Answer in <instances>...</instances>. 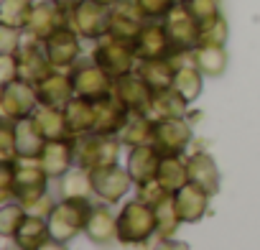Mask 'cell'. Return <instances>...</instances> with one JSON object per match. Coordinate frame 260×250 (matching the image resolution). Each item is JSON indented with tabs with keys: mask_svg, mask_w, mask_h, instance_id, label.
<instances>
[{
	"mask_svg": "<svg viewBox=\"0 0 260 250\" xmlns=\"http://www.w3.org/2000/svg\"><path fill=\"white\" fill-rule=\"evenodd\" d=\"M158 232L156 209L143 199L127 202L117 214V240L122 245H143Z\"/></svg>",
	"mask_w": 260,
	"mask_h": 250,
	"instance_id": "obj_1",
	"label": "cell"
},
{
	"mask_svg": "<svg viewBox=\"0 0 260 250\" xmlns=\"http://www.w3.org/2000/svg\"><path fill=\"white\" fill-rule=\"evenodd\" d=\"M49 179L39 159H18L11 164V197L28 207L46 194Z\"/></svg>",
	"mask_w": 260,
	"mask_h": 250,
	"instance_id": "obj_2",
	"label": "cell"
},
{
	"mask_svg": "<svg viewBox=\"0 0 260 250\" xmlns=\"http://www.w3.org/2000/svg\"><path fill=\"white\" fill-rule=\"evenodd\" d=\"M136 44L130 41H122V39H115L110 34H105L102 39H97V46L92 51V61L100 64L107 74H112L115 79L122 77V74H130L136 67Z\"/></svg>",
	"mask_w": 260,
	"mask_h": 250,
	"instance_id": "obj_3",
	"label": "cell"
},
{
	"mask_svg": "<svg viewBox=\"0 0 260 250\" xmlns=\"http://www.w3.org/2000/svg\"><path fill=\"white\" fill-rule=\"evenodd\" d=\"M89 209H92V202L89 199H61L54 207V212L49 214L51 237L59 240V242H67V240L77 237L87 227Z\"/></svg>",
	"mask_w": 260,
	"mask_h": 250,
	"instance_id": "obj_4",
	"label": "cell"
},
{
	"mask_svg": "<svg viewBox=\"0 0 260 250\" xmlns=\"http://www.w3.org/2000/svg\"><path fill=\"white\" fill-rule=\"evenodd\" d=\"M120 138L107 133H87L77 138V166L92 171L97 166L117 164L120 156Z\"/></svg>",
	"mask_w": 260,
	"mask_h": 250,
	"instance_id": "obj_5",
	"label": "cell"
},
{
	"mask_svg": "<svg viewBox=\"0 0 260 250\" xmlns=\"http://www.w3.org/2000/svg\"><path fill=\"white\" fill-rule=\"evenodd\" d=\"M166 31L171 36L174 54L194 51L202 44V34H204V28L199 26V21L189 13V8L184 3H176L174 11L166 16Z\"/></svg>",
	"mask_w": 260,
	"mask_h": 250,
	"instance_id": "obj_6",
	"label": "cell"
},
{
	"mask_svg": "<svg viewBox=\"0 0 260 250\" xmlns=\"http://www.w3.org/2000/svg\"><path fill=\"white\" fill-rule=\"evenodd\" d=\"M36 105H39V92L31 82L16 79V82L3 84V92H0V112H3L6 120L18 122L23 117H31Z\"/></svg>",
	"mask_w": 260,
	"mask_h": 250,
	"instance_id": "obj_7",
	"label": "cell"
},
{
	"mask_svg": "<svg viewBox=\"0 0 260 250\" xmlns=\"http://www.w3.org/2000/svg\"><path fill=\"white\" fill-rule=\"evenodd\" d=\"M89 179H92L94 197L105 199L107 204L120 202V199L130 192V186H133V176H130V171L122 169L120 164L97 166V169L89 171Z\"/></svg>",
	"mask_w": 260,
	"mask_h": 250,
	"instance_id": "obj_8",
	"label": "cell"
},
{
	"mask_svg": "<svg viewBox=\"0 0 260 250\" xmlns=\"http://www.w3.org/2000/svg\"><path fill=\"white\" fill-rule=\"evenodd\" d=\"M107 23L110 8L94 3V0H84L74 11H69V28L82 39H102L107 34Z\"/></svg>",
	"mask_w": 260,
	"mask_h": 250,
	"instance_id": "obj_9",
	"label": "cell"
},
{
	"mask_svg": "<svg viewBox=\"0 0 260 250\" xmlns=\"http://www.w3.org/2000/svg\"><path fill=\"white\" fill-rule=\"evenodd\" d=\"M72 82H74V92L77 97H84V100H102V97H110L112 89H115V77L107 74L100 64H82L72 72Z\"/></svg>",
	"mask_w": 260,
	"mask_h": 250,
	"instance_id": "obj_10",
	"label": "cell"
},
{
	"mask_svg": "<svg viewBox=\"0 0 260 250\" xmlns=\"http://www.w3.org/2000/svg\"><path fill=\"white\" fill-rule=\"evenodd\" d=\"M39 164L44 166V171L51 179H61L77 164V136L46 141V146H44V151L39 156Z\"/></svg>",
	"mask_w": 260,
	"mask_h": 250,
	"instance_id": "obj_11",
	"label": "cell"
},
{
	"mask_svg": "<svg viewBox=\"0 0 260 250\" xmlns=\"http://www.w3.org/2000/svg\"><path fill=\"white\" fill-rule=\"evenodd\" d=\"M112 95L130 110V115H141V112L148 115V107H151V100H153V89L146 84V79L138 72L117 77Z\"/></svg>",
	"mask_w": 260,
	"mask_h": 250,
	"instance_id": "obj_12",
	"label": "cell"
},
{
	"mask_svg": "<svg viewBox=\"0 0 260 250\" xmlns=\"http://www.w3.org/2000/svg\"><path fill=\"white\" fill-rule=\"evenodd\" d=\"M189 143H191V125L184 117L156 120V141H153V146L161 151V156H184Z\"/></svg>",
	"mask_w": 260,
	"mask_h": 250,
	"instance_id": "obj_13",
	"label": "cell"
},
{
	"mask_svg": "<svg viewBox=\"0 0 260 250\" xmlns=\"http://www.w3.org/2000/svg\"><path fill=\"white\" fill-rule=\"evenodd\" d=\"M16 56H18V77L26 79V82H31L34 87L39 82H44L54 72V64L49 61L44 46L36 39H31V36H28V41L21 44V49L16 51Z\"/></svg>",
	"mask_w": 260,
	"mask_h": 250,
	"instance_id": "obj_14",
	"label": "cell"
},
{
	"mask_svg": "<svg viewBox=\"0 0 260 250\" xmlns=\"http://www.w3.org/2000/svg\"><path fill=\"white\" fill-rule=\"evenodd\" d=\"M64 26H69V13L61 6H56L54 0H41L39 6H34V16H31V23L26 31L31 39L44 44L49 36H54Z\"/></svg>",
	"mask_w": 260,
	"mask_h": 250,
	"instance_id": "obj_15",
	"label": "cell"
},
{
	"mask_svg": "<svg viewBox=\"0 0 260 250\" xmlns=\"http://www.w3.org/2000/svg\"><path fill=\"white\" fill-rule=\"evenodd\" d=\"M143 13L138 11L136 0L133 3H120L110 8V23H107V34L115 36V39H122V41H130L136 44L141 31H143Z\"/></svg>",
	"mask_w": 260,
	"mask_h": 250,
	"instance_id": "obj_16",
	"label": "cell"
},
{
	"mask_svg": "<svg viewBox=\"0 0 260 250\" xmlns=\"http://www.w3.org/2000/svg\"><path fill=\"white\" fill-rule=\"evenodd\" d=\"M44 51H46L49 61L54 64V69H69V67L77 64L79 51H82L79 36L69 26H64V28H59L54 36H49L44 41Z\"/></svg>",
	"mask_w": 260,
	"mask_h": 250,
	"instance_id": "obj_17",
	"label": "cell"
},
{
	"mask_svg": "<svg viewBox=\"0 0 260 250\" xmlns=\"http://www.w3.org/2000/svg\"><path fill=\"white\" fill-rule=\"evenodd\" d=\"M136 54L141 61L151 59H171L174 56V44L166 31V23H148L143 26L138 41H136Z\"/></svg>",
	"mask_w": 260,
	"mask_h": 250,
	"instance_id": "obj_18",
	"label": "cell"
},
{
	"mask_svg": "<svg viewBox=\"0 0 260 250\" xmlns=\"http://www.w3.org/2000/svg\"><path fill=\"white\" fill-rule=\"evenodd\" d=\"M97 107V125H94V133H107V136H120V131L127 125L130 120V110L115 97H102L94 102Z\"/></svg>",
	"mask_w": 260,
	"mask_h": 250,
	"instance_id": "obj_19",
	"label": "cell"
},
{
	"mask_svg": "<svg viewBox=\"0 0 260 250\" xmlns=\"http://www.w3.org/2000/svg\"><path fill=\"white\" fill-rule=\"evenodd\" d=\"M161 151L148 143V146H136L127 156V171L133 176L136 184H146V181H153L158 176V169H161Z\"/></svg>",
	"mask_w": 260,
	"mask_h": 250,
	"instance_id": "obj_20",
	"label": "cell"
},
{
	"mask_svg": "<svg viewBox=\"0 0 260 250\" xmlns=\"http://www.w3.org/2000/svg\"><path fill=\"white\" fill-rule=\"evenodd\" d=\"M64 115H67V125H69V133L72 136H87V133H94V125H97V107L92 100H84V97H72L64 107Z\"/></svg>",
	"mask_w": 260,
	"mask_h": 250,
	"instance_id": "obj_21",
	"label": "cell"
},
{
	"mask_svg": "<svg viewBox=\"0 0 260 250\" xmlns=\"http://www.w3.org/2000/svg\"><path fill=\"white\" fill-rule=\"evenodd\" d=\"M186 169H189V181L194 186H199L209 197H214L219 192V169H217V164H214V159L209 153L189 156L186 159Z\"/></svg>",
	"mask_w": 260,
	"mask_h": 250,
	"instance_id": "obj_22",
	"label": "cell"
},
{
	"mask_svg": "<svg viewBox=\"0 0 260 250\" xmlns=\"http://www.w3.org/2000/svg\"><path fill=\"white\" fill-rule=\"evenodd\" d=\"M36 92H39V102L51 105V107H67V102L77 95L72 77H67L61 72H51L44 82L36 84Z\"/></svg>",
	"mask_w": 260,
	"mask_h": 250,
	"instance_id": "obj_23",
	"label": "cell"
},
{
	"mask_svg": "<svg viewBox=\"0 0 260 250\" xmlns=\"http://www.w3.org/2000/svg\"><path fill=\"white\" fill-rule=\"evenodd\" d=\"M174 204H176V212H179L181 222H199V220L207 214L209 194L202 192L199 186H194V184L189 181L186 186H181V189L174 194Z\"/></svg>",
	"mask_w": 260,
	"mask_h": 250,
	"instance_id": "obj_24",
	"label": "cell"
},
{
	"mask_svg": "<svg viewBox=\"0 0 260 250\" xmlns=\"http://www.w3.org/2000/svg\"><path fill=\"white\" fill-rule=\"evenodd\" d=\"M36 131L46 138V141H56V138H67L69 133V125H67V115L64 107H51V105H41L34 110L31 115Z\"/></svg>",
	"mask_w": 260,
	"mask_h": 250,
	"instance_id": "obj_25",
	"label": "cell"
},
{
	"mask_svg": "<svg viewBox=\"0 0 260 250\" xmlns=\"http://www.w3.org/2000/svg\"><path fill=\"white\" fill-rule=\"evenodd\" d=\"M84 232L92 242H100V245L112 242L117 237V217L112 214V209L107 204H92Z\"/></svg>",
	"mask_w": 260,
	"mask_h": 250,
	"instance_id": "obj_26",
	"label": "cell"
},
{
	"mask_svg": "<svg viewBox=\"0 0 260 250\" xmlns=\"http://www.w3.org/2000/svg\"><path fill=\"white\" fill-rule=\"evenodd\" d=\"M120 141H122V146H130V148L153 143L156 141V117H151L146 112L130 115L127 125L120 131Z\"/></svg>",
	"mask_w": 260,
	"mask_h": 250,
	"instance_id": "obj_27",
	"label": "cell"
},
{
	"mask_svg": "<svg viewBox=\"0 0 260 250\" xmlns=\"http://www.w3.org/2000/svg\"><path fill=\"white\" fill-rule=\"evenodd\" d=\"M186 100L174 89H158L153 92V100H151V107H148V115L156 117V120H171V117H184L186 115Z\"/></svg>",
	"mask_w": 260,
	"mask_h": 250,
	"instance_id": "obj_28",
	"label": "cell"
},
{
	"mask_svg": "<svg viewBox=\"0 0 260 250\" xmlns=\"http://www.w3.org/2000/svg\"><path fill=\"white\" fill-rule=\"evenodd\" d=\"M46 146V138L36 131L31 117H23L16 122V151L18 159H39Z\"/></svg>",
	"mask_w": 260,
	"mask_h": 250,
	"instance_id": "obj_29",
	"label": "cell"
},
{
	"mask_svg": "<svg viewBox=\"0 0 260 250\" xmlns=\"http://www.w3.org/2000/svg\"><path fill=\"white\" fill-rule=\"evenodd\" d=\"M191 64L207 77H219L227 67V51L217 44H199L191 51Z\"/></svg>",
	"mask_w": 260,
	"mask_h": 250,
	"instance_id": "obj_30",
	"label": "cell"
},
{
	"mask_svg": "<svg viewBox=\"0 0 260 250\" xmlns=\"http://www.w3.org/2000/svg\"><path fill=\"white\" fill-rule=\"evenodd\" d=\"M138 74L146 79V84L158 92V89H169L174 87V77H176V64L171 59H151V61H141Z\"/></svg>",
	"mask_w": 260,
	"mask_h": 250,
	"instance_id": "obj_31",
	"label": "cell"
},
{
	"mask_svg": "<svg viewBox=\"0 0 260 250\" xmlns=\"http://www.w3.org/2000/svg\"><path fill=\"white\" fill-rule=\"evenodd\" d=\"M16 242H21L28 250H39L46 240H51V230H49V220L41 214H28L26 222L21 225V230L13 237Z\"/></svg>",
	"mask_w": 260,
	"mask_h": 250,
	"instance_id": "obj_32",
	"label": "cell"
},
{
	"mask_svg": "<svg viewBox=\"0 0 260 250\" xmlns=\"http://www.w3.org/2000/svg\"><path fill=\"white\" fill-rule=\"evenodd\" d=\"M34 16L31 0H3L0 3V26H8L16 31H26Z\"/></svg>",
	"mask_w": 260,
	"mask_h": 250,
	"instance_id": "obj_33",
	"label": "cell"
},
{
	"mask_svg": "<svg viewBox=\"0 0 260 250\" xmlns=\"http://www.w3.org/2000/svg\"><path fill=\"white\" fill-rule=\"evenodd\" d=\"M156 179H158L171 194H176L181 186L189 184V169H186V161H184L181 156H164Z\"/></svg>",
	"mask_w": 260,
	"mask_h": 250,
	"instance_id": "obj_34",
	"label": "cell"
},
{
	"mask_svg": "<svg viewBox=\"0 0 260 250\" xmlns=\"http://www.w3.org/2000/svg\"><path fill=\"white\" fill-rule=\"evenodd\" d=\"M59 192H61V199H89V194H94L89 171L82 166L67 171L59 181Z\"/></svg>",
	"mask_w": 260,
	"mask_h": 250,
	"instance_id": "obj_35",
	"label": "cell"
},
{
	"mask_svg": "<svg viewBox=\"0 0 260 250\" xmlns=\"http://www.w3.org/2000/svg\"><path fill=\"white\" fill-rule=\"evenodd\" d=\"M174 89L186 100L194 102L202 92V72L194 64H179L176 67V77H174Z\"/></svg>",
	"mask_w": 260,
	"mask_h": 250,
	"instance_id": "obj_36",
	"label": "cell"
},
{
	"mask_svg": "<svg viewBox=\"0 0 260 250\" xmlns=\"http://www.w3.org/2000/svg\"><path fill=\"white\" fill-rule=\"evenodd\" d=\"M153 209H156V220H158V232H156V235H158L161 240L174 237V232H176L179 225H181V217H179L176 204H174V194L166 197L164 202H158Z\"/></svg>",
	"mask_w": 260,
	"mask_h": 250,
	"instance_id": "obj_37",
	"label": "cell"
},
{
	"mask_svg": "<svg viewBox=\"0 0 260 250\" xmlns=\"http://www.w3.org/2000/svg\"><path fill=\"white\" fill-rule=\"evenodd\" d=\"M184 6L199 21L202 28H209V26H214L222 18L219 16V0H184Z\"/></svg>",
	"mask_w": 260,
	"mask_h": 250,
	"instance_id": "obj_38",
	"label": "cell"
},
{
	"mask_svg": "<svg viewBox=\"0 0 260 250\" xmlns=\"http://www.w3.org/2000/svg\"><path fill=\"white\" fill-rule=\"evenodd\" d=\"M28 209L18 202V204H6L0 209V232L3 237H16V232L21 230V225L26 222Z\"/></svg>",
	"mask_w": 260,
	"mask_h": 250,
	"instance_id": "obj_39",
	"label": "cell"
},
{
	"mask_svg": "<svg viewBox=\"0 0 260 250\" xmlns=\"http://www.w3.org/2000/svg\"><path fill=\"white\" fill-rule=\"evenodd\" d=\"M136 6H138V11L143 13V18L158 21V18H166V16L174 11L176 0H136Z\"/></svg>",
	"mask_w": 260,
	"mask_h": 250,
	"instance_id": "obj_40",
	"label": "cell"
},
{
	"mask_svg": "<svg viewBox=\"0 0 260 250\" xmlns=\"http://www.w3.org/2000/svg\"><path fill=\"white\" fill-rule=\"evenodd\" d=\"M0 159L3 161H16L18 151H16V122L13 120H3L0 128Z\"/></svg>",
	"mask_w": 260,
	"mask_h": 250,
	"instance_id": "obj_41",
	"label": "cell"
},
{
	"mask_svg": "<svg viewBox=\"0 0 260 250\" xmlns=\"http://www.w3.org/2000/svg\"><path fill=\"white\" fill-rule=\"evenodd\" d=\"M166 197H171V192L158 181V179H153V181H146V184H138V199H143L146 204H151V207H156L158 202H164Z\"/></svg>",
	"mask_w": 260,
	"mask_h": 250,
	"instance_id": "obj_42",
	"label": "cell"
},
{
	"mask_svg": "<svg viewBox=\"0 0 260 250\" xmlns=\"http://www.w3.org/2000/svg\"><path fill=\"white\" fill-rule=\"evenodd\" d=\"M224 41H227V21H224V18H219L214 26L204 28V34H202V44H217V46H224Z\"/></svg>",
	"mask_w": 260,
	"mask_h": 250,
	"instance_id": "obj_43",
	"label": "cell"
},
{
	"mask_svg": "<svg viewBox=\"0 0 260 250\" xmlns=\"http://www.w3.org/2000/svg\"><path fill=\"white\" fill-rule=\"evenodd\" d=\"M0 64H3V74H0V77H3V84L21 79V77H18V56H16V54H3Z\"/></svg>",
	"mask_w": 260,
	"mask_h": 250,
	"instance_id": "obj_44",
	"label": "cell"
},
{
	"mask_svg": "<svg viewBox=\"0 0 260 250\" xmlns=\"http://www.w3.org/2000/svg\"><path fill=\"white\" fill-rule=\"evenodd\" d=\"M0 36H3V54H16L21 49V41H18L21 31L3 26V28H0Z\"/></svg>",
	"mask_w": 260,
	"mask_h": 250,
	"instance_id": "obj_45",
	"label": "cell"
},
{
	"mask_svg": "<svg viewBox=\"0 0 260 250\" xmlns=\"http://www.w3.org/2000/svg\"><path fill=\"white\" fill-rule=\"evenodd\" d=\"M153 250H189V245L181 242V240H171V237H166V240H161Z\"/></svg>",
	"mask_w": 260,
	"mask_h": 250,
	"instance_id": "obj_46",
	"label": "cell"
},
{
	"mask_svg": "<svg viewBox=\"0 0 260 250\" xmlns=\"http://www.w3.org/2000/svg\"><path fill=\"white\" fill-rule=\"evenodd\" d=\"M39 250H67V245H64V242H59V240H54V237H51V240H46V242H44V245H41V247H39Z\"/></svg>",
	"mask_w": 260,
	"mask_h": 250,
	"instance_id": "obj_47",
	"label": "cell"
},
{
	"mask_svg": "<svg viewBox=\"0 0 260 250\" xmlns=\"http://www.w3.org/2000/svg\"><path fill=\"white\" fill-rule=\"evenodd\" d=\"M54 3H56V6H61V8L69 13V11H74L79 3H84V0H54Z\"/></svg>",
	"mask_w": 260,
	"mask_h": 250,
	"instance_id": "obj_48",
	"label": "cell"
},
{
	"mask_svg": "<svg viewBox=\"0 0 260 250\" xmlns=\"http://www.w3.org/2000/svg\"><path fill=\"white\" fill-rule=\"evenodd\" d=\"M3 250H28V247H23L21 242H16L13 237H8V242H6V247Z\"/></svg>",
	"mask_w": 260,
	"mask_h": 250,
	"instance_id": "obj_49",
	"label": "cell"
},
{
	"mask_svg": "<svg viewBox=\"0 0 260 250\" xmlns=\"http://www.w3.org/2000/svg\"><path fill=\"white\" fill-rule=\"evenodd\" d=\"M94 3H100V6H105V8H112V6L120 3V0H94Z\"/></svg>",
	"mask_w": 260,
	"mask_h": 250,
	"instance_id": "obj_50",
	"label": "cell"
},
{
	"mask_svg": "<svg viewBox=\"0 0 260 250\" xmlns=\"http://www.w3.org/2000/svg\"><path fill=\"white\" fill-rule=\"evenodd\" d=\"M176 3H184V0H176Z\"/></svg>",
	"mask_w": 260,
	"mask_h": 250,
	"instance_id": "obj_51",
	"label": "cell"
}]
</instances>
